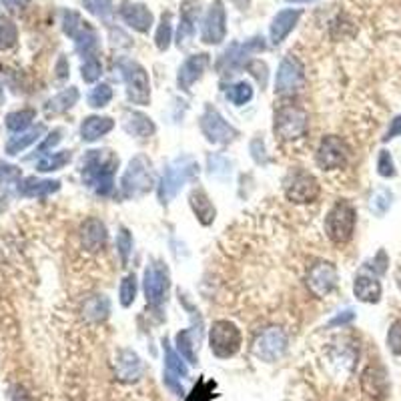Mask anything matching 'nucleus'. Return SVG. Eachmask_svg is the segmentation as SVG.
<instances>
[{
	"label": "nucleus",
	"mask_w": 401,
	"mask_h": 401,
	"mask_svg": "<svg viewBox=\"0 0 401 401\" xmlns=\"http://www.w3.org/2000/svg\"><path fill=\"white\" fill-rule=\"evenodd\" d=\"M118 167V157L109 149L87 151L80 163V175L89 189L98 197H109L115 189V171Z\"/></svg>",
	"instance_id": "1"
},
{
	"label": "nucleus",
	"mask_w": 401,
	"mask_h": 401,
	"mask_svg": "<svg viewBox=\"0 0 401 401\" xmlns=\"http://www.w3.org/2000/svg\"><path fill=\"white\" fill-rule=\"evenodd\" d=\"M197 175H199V163L193 154L177 157L172 163L167 165V169L163 172V179H161V185L157 191L159 201L163 205H169L177 197V193L181 191V187L193 179H197Z\"/></svg>",
	"instance_id": "2"
},
{
	"label": "nucleus",
	"mask_w": 401,
	"mask_h": 401,
	"mask_svg": "<svg viewBox=\"0 0 401 401\" xmlns=\"http://www.w3.org/2000/svg\"><path fill=\"white\" fill-rule=\"evenodd\" d=\"M116 69L125 80L129 103L139 105V107H147L151 103V80H149V73L145 71V66L139 64L136 60L123 57L116 60Z\"/></svg>",
	"instance_id": "3"
},
{
	"label": "nucleus",
	"mask_w": 401,
	"mask_h": 401,
	"mask_svg": "<svg viewBox=\"0 0 401 401\" xmlns=\"http://www.w3.org/2000/svg\"><path fill=\"white\" fill-rule=\"evenodd\" d=\"M62 30L69 39L75 40V48L84 60L96 57L98 46H100L98 35L87 20H82L78 12H73V10L62 12Z\"/></svg>",
	"instance_id": "4"
},
{
	"label": "nucleus",
	"mask_w": 401,
	"mask_h": 401,
	"mask_svg": "<svg viewBox=\"0 0 401 401\" xmlns=\"http://www.w3.org/2000/svg\"><path fill=\"white\" fill-rule=\"evenodd\" d=\"M355 223H357L355 207L349 201H337L325 217V233L331 243L345 245L353 239Z\"/></svg>",
	"instance_id": "5"
},
{
	"label": "nucleus",
	"mask_w": 401,
	"mask_h": 401,
	"mask_svg": "<svg viewBox=\"0 0 401 401\" xmlns=\"http://www.w3.org/2000/svg\"><path fill=\"white\" fill-rule=\"evenodd\" d=\"M154 177L151 161L145 154H136L131 159L127 171L121 179V193L125 199H136L143 197L153 189Z\"/></svg>",
	"instance_id": "6"
},
{
	"label": "nucleus",
	"mask_w": 401,
	"mask_h": 401,
	"mask_svg": "<svg viewBox=\"0 0 401 401\" xmlns=\"http://www.w3.org/2000/svg\"><path fill=\"white\" fill-rule=\"evenodd\" d=\"M309 129V115L297 105H283L273 116V133L281 141H297L305 136Z\"/></svg>",
	"instance_id": "7"
},
{
	"label": "nucleus",
	"mask_w": 401,
	"mask_h": 401,
	"mask_svg": "<svg viewBox=\"0 0 401 401\" xmlns=\"http://www.w3.org/2000/svg\"><path fill=\"white\" fill-rule=\"evenodd\" d=\"M283 191L291 203L307 205L319 199L321 185L313 172L305 171V169H293L287 172L285 181H283Z\"/></svg>",
	"instance_id": "8"
},
{
	"label": "nucleus",
	"mask_w": 401,
	"mask_h": 401,
	"mask_svg": "<svg viewBox=\"0 0 401 401\" xmlns=\"http://www.w3.org/2000/svg\"><path fill=\"white\" fill-rule=\"evenodd\" d=\"M265 46H267L265 39H261V37L249 39L247 42H233L229 48L219 57L215 66H217L219 75H233L235 71L245 69L249 58L257 55V53H263Z\"/></svg>",
	"instance_id": "9"
},
{
	"label": "nucleus",
	"mask_w": 401,
	"mask_h": 401,
	"mask_svg": "<svg viewBox=\"0 0 401 401\" xmlns=\"http://www.w3.org/2000/svg\"><path fill=\"white\" fill-rule=\"evenodd\" d=\"M241 341H243L241 331H239V327L233 321L219 319V321H215V323L211 325V351L219 359H229L233 355H237L239 349H241Z\"/></svg>",
	"instance_id": "10"
},
{
	"label": "nucleus",
	"mask_w": 401,
	"mask_h": 401,
	"mask_svg": "<svg viewBox=\"0 0 401 401\" xmlns=\"http://www.w3.org/2000/svg\"><path fill=\"white\" fill-rule=\"evenodd\" d=\"M199 127H201L203 136L209 141L211 145H229L233 141H237V136H239V131L233 125H229L213 105L205 107L201 121H199Z\"/></svg>",
	"instance_id": "11"
},
{
	"label": "nucleus",
	"mask_w": 401,
	"mask_h": 401,
	"mask_svg": "<svg viewBox=\"0 0 401 401\" xmlns=\"http://www.w3.org/2000/svg\"><path fill=\"white\" fill-rule=\"evenodd\" d=\"M171 287V275L169 269L163 261H151L147 269H145V277H143V291L147 297V303L151 307H159L169 293Z\"/></svg>",
	"instance_id": "12"
},
{
	"label": "nucleus",
	"mask_w": 401,
	"mask_h": 401,
	"mask_svg": "<svg viewBox=\"0 0 401 401\" xmlns=\"http://www.w3.org/2000/svg\"><path fill=\"white\" fill-rule=\"evenodd\" d=\"M351 157V149L341 136L337 134H327L321 139L317 153H315V163L323 171H335L347 165Z\"/></svg>",
	"instance_id": "13"
},
{
	"label": "nucleus",
	"mask_w": 401,
	"mask_h": 401,
	"mask_svg": "<svg viewBox=\"0 0 401 401\" xmlns=\"http://www.w3.org/2000/svg\"><path fill=\"white\" fill-rule=\"evenodd\" d=\"M305 82V66L303 62L293 55H287L279 69H277V77H275V95L279 96H291L299 93L303 89Z\"/></svg>",
	"instance_id": "14"
},
{
	"label": "nucleus",
	"mask_w": 401,
	"mask_h": 401,
	"mask_svg": "<svg viewBox=\"0 0 401 401\" xmlns=\"http://www.w3.org/2000/svg\"><path fill=\"white\" fill-rule=\"evenodd\" d=\"M289 337L281 327H269L253 344V353L261 362L273 363L285 355Z\"/></svg>",
	"instance_id": "15"
},
{
	"label": "nucleus",
	"mask_w": 401,
	"mask_h": 401,
	"mask_svg": "<svg viewBox=\"0 0 401 401\" xmlns=\"http://www.w3.org/2000/svg\"><path fill=\"white\" fill-rule=\"evenodd\" d=\"M337 281H339L337 267L329 261H317L307 271L305 285L313 297H319V299L327 297L337 287Z\"/></svg>",
	"instance_id": "16"
},
{
	"label": "nucleus",
	"mask_w": 401,
	"mask_h": 401,
	"mask_svg": "<svg viewBox=\"0 0 401 401\" xmlns=\"http://www.w3.org/2000/svg\"><path fill=\"white\" fill-rule=\"evenodd\" d=\"M227 37V12L221 0H213L209 6L205 20H203V30L201 40L205 44H221Z\"/></svg>",
	"instance_id": "17"
},
{
	"label": "nucleus",
	"mask_w": 401,
	"mask_h": 401,
	"mask_svg": "<svg viewBox=\"0 0 401 401\" xmlns=\"http://www.w3.org/2000/svg\"><path fill=\"white\" fill-rule=\"evenodd\" d=\"M116 380L123 383L141 382L145 373V365L133 349H118L115 357Z\"/></svg>",
	"instance_id": "18"
},
{
	"label": "nucleus",
	"mask_w": 401,
	"mask_h": 401,
	"mask_svg": "<svg viewBox=\"0 0 401 401\" xmlns=\"http://www.w3.org/2000/svg\"><path fill=\"white\" fill-rule=\"evenodd\" d=\"M211 57L207 53H199V55H193L189 57L179 69V75H177V87L181 91H191V87L199 80V78L205 75V71L209 69Z\"/></svg>",
	"instance_id": "19"
},
{
	"label": "nucleus",
	"mask_w": 401,
	"mask_h": 401,
	"mask_svg": "<svg viewBox=\"0 0 401 401\" xmlns=\"http://www.w3.org/2000/svg\"><path fill=\"white\" fill-rule=\"evenodd\" d=\"M201 15V2L199 0H185L181 4V22L177 30V46L187 48L195 37V22Z\"/></svg>",
	"instance_id": "20"
},
{
	"label": "nucleus",
	"mask_w": 401,
	"mask_h": 401,
	"mask_svg": "<svg viewBox=\"0 0 401 401\" xmlns=\"http://www.w3.org/2000/svg\"><path fill=\"white\" fill-rule=\"evenodd\" d=\"M118 12H121V19L125 20V24H129L133 30L141 35L149 33L153 26V12L141 2H123Z\"/></svg>",
	"instance_id": "21"
},
{
	"label": "nucleus",
	"mask_w": 401,
	"mask_h": 401,
	"mask_svg": "<svg viewBox=\"0 0 401 401\" xmlns=\"http://www.w3.org/2000/svg\"><path fill=\"white\" fill-rule=\"evenodd\" d=\"M107 227L100 219L96 217H89L82 225H80V245L89 253H98L107 245Z\"/></svg>",
	"instance_id": "22"
},
{
	"label": "nucleus",
	"mask_w": 401,
	"mask_h": 401,
	"mask_svg": "<svg viewBox=\"0 0 401 401\" xmlns=\"http://www.w3.org/2000/svg\"><path fill=\"white\" fill-rule=\"evenodd\" d=\"M299 19H301V10H299V8L279 10V12L273 17L271 26H269V39H271V42H273L275 46L281 44V42L289 37V33L297 26Z\"/></svg>",
	"instance_id": "23"
},
{
	"label": "nucleus",
	"mask_w": 401,
	"mask_h": 401,
	"mask_svg": "<svg viewBox=\"0 0 401 401\" xmlns=\"http://www.w3.org/2000/svg\"><path fill=\"white\" fill-rule=\"evenodd\" d=\"M123 129L134 139H149L157 131L153 118L145 113H139V111H125L123 113Z\"/></svg>",
	"instance_id": "24"
},
{
	"label": "nucleus",
	"mask_w": 401,
	"mask_h": 401,
	"mask_svg": "<svg viewBox=\"0 0 401 401\" xmlns=\"http://www.w3.org/2000/svg\"><path fill=\"white\" fill-rule=\"evenodd\" d=\"M189 205H191L193 213L197 217V221L205 227L213 225L215 217H217V209L211 201V197L203 189H193L189 195Z\"/></svg>",
	"instance_id": "25"
},
{
	"label": "nucleus",
	"mask_w": 401,
	"mask_h": 401,
	"mask_svg": "<svg viewBox=\"0 0 401 401\" xmlns=\"http://www.w3.org/2000/svg\"><path fill=\"white\" fill-rule=\"evenodd\" d=\"M113 129H115V121L111 116H87L80 125V136H82L84 143H95L100 136L111 133Z\"/></svg>",
	"instance_id": "26"
},
{
	"label": "nucleus",
	"mask_w": 401,
	"mask_h": 401,
	"mask_svg": "<svg viewBox=\"0 0 401 401\" xmlns=\"http://www.w3.org/2000/svg\"><path fill=\"white\" fill-rule=\"evenodd\" d=\"M362 387L363 391L375 400H382L387 393V375L382 367L377 365H369L362 375Z\"/></svg>",
	"instance_id": "27"
},
{
	"label": "nucleus",
	"mask_w": 401,
	"mask_h": 401,
	"mask_svg": "<svg viewBox=\"0 0 401 401\" xmlns=\"http://www.w3.org/2000/svg\"><path fill=\"white\" fill-rule=\"evenodd\" d=\"M199 339H201V329L199 327H191V329H183L175 335V345H177V351L179 355L189 362L191 365H197L199 359H197V353H195V347L199 345Z\"/></svg>",
	"instance_id": "28"
},
{
	"label": "nucleus",
	"mask_w": 401,
	"mask_h": 401,
	"mask_svg": "<svg viewBox=\"0 0 401 401\" xmlns=\"http://www.w3.org/2000/svg\"><path fill=\"white\" fill-rule=\"evenodd\" d=\"M353 295L362 303H380L382 299V283L371 275H357L353 281Z\"/></svg>",
	"instance_id": "29"
},
{
	"label": "nucleus",
	"mask_w": 401,
	"mask_h": 401,
	"mask_svg": "<svg viewBox=\"0 0 401 401\" xmlns=\"http://www.w3.org/2000/svg\"><path fill=\"white\" fill-rule=\"evenodd\" d=\"M60 189V181H51V179H37V177H28L19 185V193L24 197H48L53 193Z\"/></svg>",
	"instance_id": "30"
},
{
	"label": "nucleus",
	"mask_w": 401,
	"mask_h": 401,
	"mask_svg": "<svg viewBox=\"0 0 401 401\" xmlns=\"http://www.w3.org/2000/svg\"><path fill=\"white\" fill-rule=\"evenodd\" d=\"M78 96H80L78 95V89H75V87L64 89L62 93H58L57 96H53V98L46 100V105H44L46 115H60V113L71 111L78 103Z\"/></svg>",
	"instance_id": "31"
},
{
	"label": "nucleus",
	"mask_w": 401,
	"mask_h": 401,
	"mask_svg": "<svg viewBox=\"0 0 401 401\" xmlns=\"http://www.w3.org/2000/svg\"><path fill=\"white\" fill-rule=\"evenodd\" d=\"M82 315L93 323H100L111 315V301L105 295H93L84 301Z\"/></svg>",
	"instance_id": "32"
},
{
	"label": "nucleus",
	"mask_w": 401,
	"mask_h": 401,
	"mask_svg": "<svg viewBox=\"0 0 401 401\" xmlns=\"http://www.w3.org/2000/svg\"><path fill=\"white\" fill-rule=\"evenodd\" d=\"M163 351H165V373H169L172 377H179V380L187 377L189 375L187 365L183 363V357L172 349L167 339L163 341Z\"/></svg>",
	"instance_id": "33"
},
{
	"label": "nucleus",
	"mask_w": 401,
	"mask_h": 401,
	"mask_svg": "<svg viewBox=\"0 0 401 401\" xmlns=\"http://www.w3.org/2000/svg\"><path fill=\"white\" fill-rule=\"evenodd\" d=\"M44 133V127L42 125H37L33 131H28V133H22L19 136H12L8 143H6V153L10 154V157H15V154L22 153L26 147H30L33 143H37L39 141L40 134Z\"/></svg>",
	"instance_id": "34"
},
{
	"label": "nucleus",
	"mask_w": 401,
	"mask_h": 401,
	"mask_svg": "<svg viewBox=\"0 0 401 401\" xmlns=\"http://www.w3.org/2000/svg\"><path fill=\"white\" fill-rule=\"evenodd\" d=\"M73 161V153L71 151H60V153H53L42 157L37 163V171L40 172H53L62 169L64 165H69Z\"/></svg>",
	"instance_id": "35"
},
{
	"label": "nucleus",
	"mask_w": 401,
	"mask_h": 401,
	"mask_svg": "<svg viewBox=\"0 0 401 401\" xmlns=\"http://www.w3.org/2000/svg\"><path fill=\"white\" fill-rule=\"evenodd\" d=\"M35 116H37L35 109H22L17 113H10L6 116V129L12 131V133H22L24 129H28L33 125Z\"/></svg>",
	"instance_id": "36"
},
{
	"label": "nucleus",
	"mask_w": 401,
	"mask_h": 401,
	"mask_svg": "<svg viewBox=\"0 0 401 401\" xmlns=\"http://www.w3.org/2000/svg\"><path fill=\"white\" fill-rule=\"evenodd\" d=\"M19 30L8 17H0V51H8L17 44Z\"/></svg>",
	"instance_id": "37"
},
{
	"label": "nucleus",
	"mask_w": 401,
	"mask_h": 401,
	"mask_svg": "<svg viewBox=\"0 0 401 401\" xmlns=\"http://www.w3.org/2000/svg\"><path fill=\"white\" fill-rule=\"evenodd\" d=\"M227 98H229L235 107L247 105L249 100L253 98V87H251V82H247V80L235 82L233 87H229V91H227Z\"/></svg>",
	"instance_id": "38"
},
{
	"label": "nucleus",
	"mask_w": 401,
	"mask_h": 401,
	"mask_svg": "<svg viewBox=\"0 0 401 401\" xmlns=\"http://www.w3.org/2000/svg\"><path fill=\"white\" fill-rule=\"evenodd\" d=\"M82 6L89 15L100 20H109L115 12L113 0H82Z\"/></svg>",
	"instance_id": "39"
},
{
	"label": "nucleus",
	"mask_w": 401,
	"mask_h": 401,
	"mask_svg": "<svg viewBox=\"0 0 401 401\" xmlns=\"http://www.w3.org/2000/svg\"><path fill=\"white\" fill-rule=\"evenodd\" d=\"M172 40V24H171V15H163L161 19V24L157 28V35H154V44L159 51H167L171 46Z\"/></svg>",
	"instance_id": "40"
},
{
	"label": "nucleus",
	"mask_w": 401,
	"mask_h": 401,
	"mask_svg": "<svg viewBox=\"0 0 401 401\" xmlns=\"http://www.w3.org/2000/svg\"><path fill=\"white\" fill-rule=\"evenodd\" d=\"M111 100H113V89H111V84H107V82L96 84L95 89L91 91V95H89V105H91L93 109H103V107H107Z\"/></svg>",
	"instance_id": "41"
},
{
	"label": "nucleus",
	"mask_w": 401,
	"mask_h": 401,
	"mask_svg": "<svg viewBox=\"0 0 401 401\" xmlns=\"http://www.w3.org/2000/svg\"><path fill=\"white\" fill-rule=\"evenodd\" d=\"M134 297H136V277L131 273V275H127V277L121 281L118 301H121L123 307H131L134 303Z\"/></svg>",
	"instance_id": "42"
},
{
	"label": "nucleus",
	"mask_w": 401,
	"mask_h": 401,
	"mask_svg": "<svg viewBox=\"0 0 401 401\" xmlns=\"http://www.w3.org/2000/svg\"><path fill=\"white\" fill-rule=\"evenodd\" d=\"M116 251H118V257H121V263L127 265L129 263V257L133 253V235L129 233V229L118 231V237H116Z\"/></svg>",
	"instance_id": "43"
},
{
	"label": "nucleus",
	"mask_w": 401,
	"mask_h": 401,
	"mask_svg": "<svg viewBox=\"0 0 401 401\" xmlns=\"http://www.w3.org/2000/svg\"><path fill=\"white\" fill-rule=\"evenodd\" d=\"M207 165L211 177H227L231 172V161L223 154H209Z\"/></svg>",
	"instance_id": "44"
},
{
	"label": "nucleus",
	"mask_w": 401,
	"mask_h": 401,
	"mask_svg": "<svg viewBox=\"0 0 401 401\" xmlns=\"http://www.w3.org/2000/svg\"><path fill=\"white\" fill-rule=\"evenodd\" d=\"M215 387H217V383L215 382H205V380H201V382L193 387V391L189 393L187 401H209V400H213V398L217 395V393H213V391H215Z\"/></svg>",
	"instance_id": "45"
},
{
	"label": "nucleus",
	"mask_w": 401,
	"mask_h": 401,
	"mask_svg": "<svg viewBox=\"0 0 401 401\" xmlns=\"http://www.w3.org/2000/svg\"><path fill=\"white\" fill-rule=\"evenodd\" d=\"M103 75V64L98 58H87L80 66V77L84 82H96Z\"/></svg>",
	"instance_id": "46"
},
{
	"label": "nucleus",
	"mask_w": 401,
	"mask_h": 401,
	"mask_svg": "<svg viewBox=\"0 0 401 401\" xmlns=\"http://www.w3.org/2000/svg\"><path fill=\"white\" fill-rule=\"evenodd\" d=\"M391 193L385 191V189H382V191H377L373 197H371V211L377 215V217H383L385 213H387V209L391 207Z\"/></svg>",
	"instance_id": "47"
},
{
	"label": "nucleus",
	"mask_w": 401,
	"mask_h": 401,
	"mask_svg": "<svg viewBox=\"0 0 401 401\" xmlns=\"http://www.w3.org/2000/svg\"><path fill=\"white\" fill-rule=\"evenodd\" d=\"M387 347L393 355L401 357V319H395L387 331Z\"/></svg>",
	"instance_id": "48"
},
{
	"label": "nucleus",
	"mask_w": 401,
	"mask_h": 401,
	"mask_svg": "<svg viewBox=\"0 0 401 401\" xmlns=\"http://www.w3.org/2000/svg\"><path fill=\"white\" fill-rule=\"evenodd\" d=\"M377 172H380L382 177H385V179L395 177V163H393L389 151H380V157H377Z\"/></svg>",
	"instance_id": "49"
},
{
	"label": "nucleus",
	"mask_w": 401,
	"mask_h": 401,
	"mask_svg": "<svg viewBox=\"0 0 401 401\" xmlns=\"http://www.w3.org/2000/svg\"><path fill=\"white\" fill-rule=\"evenodd\" d=\"M251 157H253V161L257 163V165H267L269 163V157L267 151H265V143H263V139H253L251 141Z\"/></svg>",
	"instance_id": "50"
},
{
	"label": "nucleus",
	"mask_w": 401,
	"mask_h": 401,
	"mask_svg": "<svg viewBox=\"0 0 401 401\" xmlns=\"http://www.w3.org/2000/svg\"><path fill=\"white\" fill-rule=\"evenodd\" d=\"M20 169L17 165H8L0 161V183H17L20 179Z\"/></svg>",
	"instance_id": "51"
},
{
	"label": "nucleus",
	"mask_w": 401,
	"mask_h": 401,
	"mask_svg": "<svg viewBox=\"0 0 401 401\" xmlns=\"http://www.w3.org/2000/svg\"><path fill=\"white\" fill-rule=\"evenodd\" d=\"M247 71H255L253 73V77H257V80L261 82V87H265L267 84V66H265V62H261V60H249L247 66H245Z\"/></svg>",
	"instance_id": "52"
},
{
	"label": "nucleus",
	"mask_w": 401,
	"mask_h": 401,
	"mask_svg": "<svg viewBox=\"0 0 401 401\" xmlns=\"http://www.w3.org/2000/svg\"><path fill=\"white\" fill-rule=\"evenodd\" d=\"M60 139H62V131L60 129H55L53 133L48 134L46 139H44V143L39 147V151L37 153H46L48 149H53V147H57L58 143H60Z\"/></svg>",
	"instance_id": "53"
},
{
	"label": "nucleus",
	"mask_w": 401,
	"mask_h": 401,
	"mask_svg": "<svg viewBox=\"0 0 401 401\" xmlns=\"http://www.w3.org/2000/svg\"><path fill=\"white\" fill-rule=\"evenodd\" d=\"M8 401H33L28 391L20 385H12L10 387V393H8Z\"/></svg>",
	"instance_id": "54"
},
{
	"label": "nucleus",
	"mask_w": 401,
	"mask_h": 401,
	"mask_svg": "<svg viewBox=\"0 0 401 401\" xmlns=\"http://www.w3.org/2000/svg\"><path fill=\"white\" fill-rule=\"evenodd\" d=\"M395 136H401V115L395 116V118L391 121V125H389L387 133L383 136V141L387 143V141H391V139H395Z\"/></svg>",
	"instance_id": "55"
},
{
	"label": "nucleus",
	"mask_w": 401,
	"mask_h": 401,
	"mask_svg": "<svg viewBox=\"0 0 401 401\" xmlns=\"http://www.w3.org/2000/svg\"><path fill=\"white\" fill-rule=\"evenodd\" d=\"M2 4H4L10 12H22V10L30 4V0H2Z\"/></svg>",
	"instance_id": "56"
},
{
	"label": "nucleus",
	"mask_w": 401,
	"mask_h": 401,
	"mask_svg": "<svg viewBox=\"0 0 401 401\" xmlns=\"http://www.w3.org/2000/svg\"><path fill=\"white\" fill-rule=\"evenodd\" d=\"M355 319V313L349 309V311H344L341 315H337V317H333L331 321H329V325L331 327H337V325H345V323H351Z\"/></svg>",
	"instance_id": "57"
},
{
	"label": "nucleus",
	"mask_w": 401,
	"mask_h": 401,
	"mask_svg": "<svg viewBox=\"0 0 401 401\" xmlns=\"http://www.w3.org/2000/svg\"><path fill=\"white\" fill-rule=\"evenodd\" d=\"M179 377H172V375H169V373H165V383H167V387L171 389L175 395H183L185 391H183V385L177 382Z\"/></svg>",
	"instance_id": "58"
},
{
	"label": "nucleus",
	"mask_w": 401,
	"mask_h": 401,
	"mask_svg": "<svg viewBox=\"0 0 401 401\" xmlns=\"http://www.w3.org/2000/svg\"><path fill=\"white\" fill-rule=\"evenodd\" d=\"M57 73H58V78H66V77H69V62H66V58H64V57L58 58Z\"/></svg>",
	"instance_id": "59"
},
{
	"label": "nucleus",
	"mask_w": 401,
	"mask_h": 401,
	"mask_svg": "<svg viewBox=\"0 0 401 401\" xmlns=\"http://www.w3.org/2000/svg\"><path fill=\"white\" fill-rule=\"evenodd\" d=\"M239 10H249V6H251V0H231Z\"/></svg>",
	"instance_id": "60"
},
{
	"label": "nucleus",
	"mask_w": 401,
	"mask_h": 401,
	"mask_svg": "<svg viewBox=\"0 0 401 401\" xmlns=\"http://www.w3.org/2000/svg\"><path fill=\"white\" fill-rule=\"evenodd\" d=\"M395 281H398V287H400V291H401V267L395 271Z\"/></svg>",
	"instance_id": "61"
},
{
	"label": "nucleus",
	"mask_w": 401,
	"mask_h": 401,
	"mask_svg": "<svg viewBox=\"0 0 401 401\" xmlns=\"http://www.w3.org/2000/svg\"><path fill=\"white\" fill-rule=\"evenodd\" d=\"M2 100H4V89H2V84H0V105H2Z\"/></svg>",
	"instance_id": "62"
}]
</instances>
